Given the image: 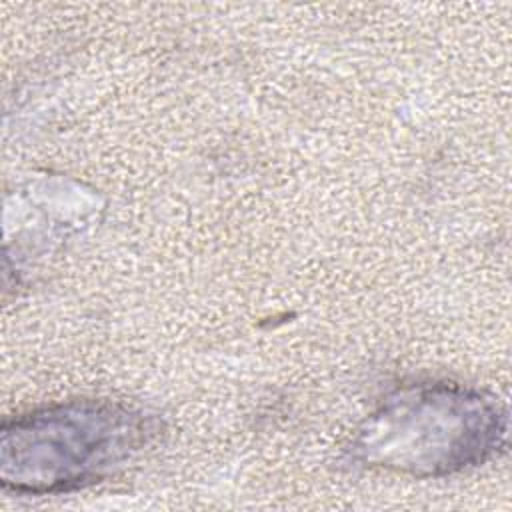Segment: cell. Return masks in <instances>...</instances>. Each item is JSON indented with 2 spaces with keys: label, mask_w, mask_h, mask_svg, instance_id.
Instances as JSON below:
<instances>
[{
  "label": "cell",
  "mask_w": 512,
  "mask_h": 512,
  "mask_svg": "<svg viewBox=\"0 0 512 512\" xmlns=\"http://www.w3.org/2000/svg\"><path fill=\"white\" fill-rule=\"evenodd\" d=\"M498 398L452 382H418L392 392L364 422L352 454L364 466L420 478L478 466L506 440Z\"/></svg>",
  "instance_id": "obj_1"
},
{
  "label": "cell",
  "mask_w": 512,
  "mask_h": 512,
  "mask_svg": "<svg viewBox=\"0 0 512 512\" xmlns=\"http://www.w3.org/2000/svg\"><path fill=\"white\" fill-rule=\"evenodd\" d=\"M158 434V420L108 400H72L2 426L0 478L20 494H54L102 480Z\"/></svg>",
  "instance_id": "obj_2"
}]
</instances>
